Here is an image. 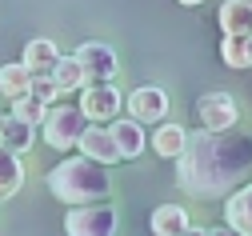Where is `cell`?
Returning a JSON list of instances; mask_svg holds the SVG:
<instances>
[{
  "mask_svg": "<svg viewBox=\"0 0 252 236\" xmlns=\"http://www.w3.org/2000/svg\"><path fill=\"white\" fill-rule=\"evenodd\" d=\"M108 132H112V140H116V152H120V160H136L140 152H144V144H148V136H144V128L136 124V120H112L108 124Z\"/></svg>",
  "mask_w": 252,
  "mask_h": 236,
  "instance_id": "30bf717a",
  "label": "cell"
},
{
  "mask_svg": "<svg viewBox=\"0 0 252 236\" xmlns=\"http://www.w3.org/2000/svg\"><path fill=\"white\" fill-rule=\"evenodd\" d=\"M176 4H188V8H196V4H204V0H176Z\"/></svg>",
  "mask_w": 252,
  "mask_h": 236,
  "instance_id": "cb8c5ba5",
  "label": "cell"
},
{
  "mask_svg": "<svg viewBox=\"0 0 252 236\" xmlns=\"http://www.w3.org/2000/svg\"><path fill=\"white\" fill-rule=\"evenodd\" d=\"M224 220L236 236H252V184L236 188L228 200H224Z\"/></svg>",
  "mask_w": 252,
  "mask_h": 236,
  "instance_id": "7c38bea8",
  "label": "cell"
},
{
  "mask_svg": "<svg viewBox=\"0 0 252 236\" xmlns=\"http://www.w3.org/2000/svg\"><path fill=\"white\" fill-rule=\"evenodd\" d=\"M44 104L40 100H32V96H20V100H12V120H20V124H28V128H40L44 124Z\"/></svg>",
  "mask_w": 252,
  "mask_h": 236,
  "instance_id": "ffe728a7",
  "label": "cell"
},
{
  "mask_svg": "<svg viewBox=\"0 0 252 236\" xmlns=\"http://www.w3.org/2000/svg\"><path fill=\"white\" fill-rule=\"evenodd\" d=\"M68 236H116V208L112 204H80L64 216Z\"/></svg>",
  "mask_w": 252,
  "mask_h": 236,
  "instance_id": "277c9868",
  "label": "cell"
},
{
  "mask_svg": "<svg viewBox=\"0 0 252 236\" xmlns=\"http://www.w3.org/2000/svg\"><path fill=\"white\" fill-rule=\"evenodd\" d=\"M32 140H36V128H28V124H20V120H0V144H4L8 152H28L32 148Z\"/></svg>",
  "mask_w": 252,
  "mask_h": 236,
  "instance_id": "e0dca14e",
  "label": "cell"
},
{
  "mask_svg": "<svg viewBox=\"0 0 252 236\" xmlns=\"http://www.w3.org/2000/svg\"><path fill=\"white\" fill-rule=\"evenodd\" d=\"M252 172V136L244 132H188L176 160V184L188 196H232Z\"/></svg>",
  "mask_w": 252,
  "mask_h": 236,
  "instance_id": "6da1fadb",
  "label": "cell"
},
{
  "mask_svg": "<svg viewBox=\"0 0 252 236\" xmlns=\"http://www.w3.org/2000/svg\"><path fill=\"white\" fill-rule=\"evenodd\" d=\"M124 104H128V120H136L140 128L144 124H164V116H168V92L156 88V84H144V88L124 96Z\"/></svg>",
  "mask_w": 252,
  "mask_h": 236,
  "instance_id": "ba28073f",
  "label": "cell"
},
{
  "mask_svg": "<svg viewBox=\"0 0 252 236\" xmlns=\"http://www.w3.org/2000/svg\"><path fill=\"white\" fill-rule=\"evenodd\" d=\"M76 108H80V116L88 124H112L120 116V108H124V96L112 84H88L80 92V104Z\"/></svg>",
  "mask_w": 252,
  "mask_h": 236,
  "instance_id": "5b68a950",
  "label": "cell"
},
{
  "mask_svg": "<svg viewBox=\"0 0 252 236\" xmlns=\"http://www.w3.org/2000/svg\"><path fill=\"white\" fill-rule=\"evenodd\" d=\"M220 28H224V36H248L252 32V4L248 0H224L220 4Z\"/></svg>",
  "mask_w": 252,
  "mask_h": 236,
  "instance_id": "4fadbf2b",
  "label": "cell"
},
{
  "mask_svg": "<svg viewBox=\"0 0 252 236\" xmlns=\"http://www.w3.org/2000/svg\"><path fill=\"white\" fill-rule=\"evenodd\" d=\"M180 236H204V228H184Z\"/></svg>",
  "mask_w": 252,
  "mask_h": 236,
  "instance_id": "603a6c76",
  "label": "cell"
},
{
  "mask_svg": "<svg viewBox=\"0 0 252 236\" xmlns=\"http://www.w3.org/2000/svg\"><path fill=\"white\" fill-rule=\"evenodd\" d=\"M28 96H32V100H40L44 108H52L60 92H56V84H52L48 76H32V84H28Z\"/></svg>",
  "mask_w": 252,
  "mask_h": 236,
  "instance_id": "44dd1931",
  "label": "cell"
},
{
  "mask_svg": "<svg viewBox=\"0 0 252 236\" xmlns=\"http://www.w3.org/2000/svg\"><path fill=\"white\" fill-rule=\"evenodd\" d=\"M204 236H236V232H232V228H208Z\"/></svg>",
  "mask_w": 252,
  "mask_h": 236,
  "instance_id": "7402d4cb",
  "label": "cell"
},
{
  "mask_svg": "<svg viewBox=\"0 0 252 236\" xmlns=\"http://www.w3.org/2000/svg\"><path fill=\"white\" fill-rule=\"evenodd\" d=\"M72 60L80 64V72H84V88L88 84H112V76L120 72L116 68V52L108 44H96V40H88L72 52Z\"/></svg>",
  "mask_w": 252,
  "mask_h": 236,
  "instance_id": "8992f818",
  "label": "cell"
},
{
  "mask_svg": "<svg viewBox=\"0 0 252 236\" xmlns=\"http://www.w3.org/2000/svg\"><path fill=\"white\" fill-rule=\"evenodd\" d=\"M184 228H192V224H188V212L180 204H160L152 212V236H180Z\"/></svg>",
  "mask_w": 252,
  "mask_h": 236,
  "instance_id": "2e32d148",
  "label": "cell"
},
{
  "mask_svg": "<svg viewBox=\"0 0 252 236\" xmlns=\"http://www.w3.org/2000/svg\"><path fill=\"white\" fill-rule=\"evenodd\" d=\"M76 148H80V156H84V160L100 164V168H108V164H120V152H116V140H112L108 124H88V128L80 132Z\"/></svg>",
  "mask_w": 252,
  "mask_h": 236,
  "instance_id": "9c48e42d",
  "label": "cell"
},
{
  "mask_svg": "<svg viewBox=\"0 0 252 236\" xmlns=\"http://www.w3.org/2000/svg\"><path fill=\"white\" fill-rule=\"evenodd\" d=\"M112 180H108V168L92 164L84 156H68L60 160L52 172H48V192L64 204L80 208V204H100V196H108Z\"/></svg>",
  "mask_w": 252,
  "mask_h": 236,
  "instance_id": "7a4b0ae2",
  "label": "cell"
},
{
  "mask_svg": "<svg viewBox=\"0 0 252 236\" xmlns=\"http://www.w3.org/2000/svg\"><path fill=\"white\" fill-rule=\"evenodd\" d=\"M56 60H60V48H56L48 36L28 40V44H24V56H20V64H24L32 76H48V72L56 68Z\"/></svg>",
  "mask_w": 252,
  "mask_h": 236,
  "instance_id": "8fae6325",
  "label": "cell"
},
{
  "mask_svg": "<svg viewBox=\"0 0 252 236\" xmlns=\"http://www.w3.org/2000/svg\"><path fill=\"white\" fill-rule=\"evenodd\" d=\"M48 80L56 84V92H84V72H80V64L72 56H60L56 68L48 72Z\"/></svg>",
  "mask_w": 252,
  "mask_h": 236,
  "instance_id": "d6986e66",
  "label": "cell"
},
{
  "mask_svg": "<svg viewBox=\"0 0 252 236\" xmlns=\"http://www.w3.org/2000/svg\"><path fill=\"white\" fill-rule=\"evenodd\" d=\"M20 184H24V164H20V156L0 144V200L12 196V192H20Z\"/></svg>",
  "mask_w": 252,
  "mask_h": 236,
  "instance_id": "ac0fdd59",
  "label": "cell"
},
{
  "mask_svg": "<svg viewBox=\"0 0 252 236\" xmlns=\"http://www.w3.org/2000/svg\"><path fill=\"white\" fill-rule=\"evenodd\" d=\"M196 112H200V124H204L200 132H232L236 116H240L232 92H204L196 100Z\"/></svg>",
  "mask_w": 252,
  "mask_h": 236,
  "instance_id": "52a82bcc",
  "label": "cell"
},
{
  "mask_svg": "<svg viewBox=\"0 0 252 236\" xmlns=\"http://www.w3.org/2000/svg\"><path fill=\"white\" fill-rule=\"evenodd\" d=\"M44 140L52 144V148H60V152H68V148H76V140H80V132L88 128V120L80 116V108L76 104H52L48 112H44Z\"/></svg>",
  "mask_w": 252,
  "mask_h": 236,
  "instance_id": "3957f363",
  "label": "cell"
},
{
  "mask_svg": "<svg viewBox=\"0 0 252 236\" xmlns=\"http://www.w3.org/2000/svg\"><path fill=\"white\" fill-rule=\"evenodd\" d=\"M28 84H32V72L24 64H0V100H20L28 96Z\"/></svg>",
  "mask_w": 252,
  "mask_h": 236,
  "instance_id": "9a60e30c",
  "label": "cell"
},
{
  "mask_svg": "<svg viewBox=\"0 0 252 236\" xmlns=\"http://www.w3.org/2000/svg\"><path fill=\"white\" fill-rule=\"evenodd\" d=\"M248 4H252V0H248Z\"/></svg>",
  "mask_w": 252,
  "mask_h": 236,
  "instance_id": "d4e9b609",
  "label": "cell"
},
{
  "mask_svg": "<svg viewBox=\"0 0 252 236\" xmlns=\"http://www.w3.org/2000/svg\"><path fill=\"white\" fill-rule=\"evenodd\" d=\"M184 144H188V128H180V124H160L152 132V148H156V156H164V160H180V152H184Z\"/></svg>",
  "mask_w": 252,
  "mask_h": 236,
  "instance_id": "5bb4252c",
  "label": "cell"
}]
</instances>
